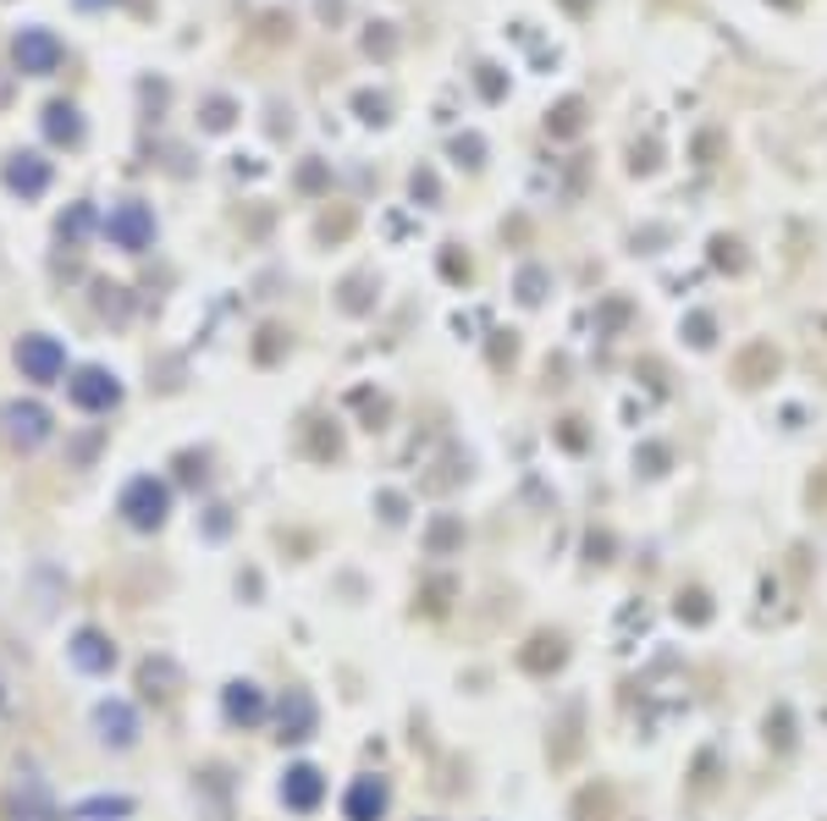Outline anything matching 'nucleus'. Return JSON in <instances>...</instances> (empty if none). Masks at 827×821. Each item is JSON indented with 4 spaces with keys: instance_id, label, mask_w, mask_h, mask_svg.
Here are the masks:
<instances>
[{
    "instance_id": "1",
    "label": "nucleus",
    "mask_w": 827,
    "mask_h": 821,
    "mask_svg": "<svg viewBox=\"0 0 827 821\" xmlns=\"http://www.w3.org/2000/svg\"><path fill=\"white\" fill-rule=\"evenodd\" d=\"M11 61H17V72H28V78H50V72H61V61H67V44L50 33V28H17V39H11Z\"/></svg>"
},
{
    "instance_id": "2",
    "label": "nucleus",
    "mask_w": 827,
    "mask_h": 821,
    "mask_svg": "<svg viewBox=\"0 0 827 821\" xmlns=\"http://www.w3.org/2000/svg\"><path fill=\"white\" fill-rule=\"evenodd\" d=\"M117 507H122V518H128L133 529H161L165 507H171V491H165L155 475H139V480H128V486H122Z\"/></svg>"
},
{
    "instance_id": "3",
    "label": "nucleus",
    "mask_w": 827,
    "mask_h": 821,
    "mask_svg": "<svg viewBox=\"0 0 827 821\" xmlns=\"http://www.w3.org/2000/svg\"><path fill=\"white\" fill-rule=\"evenodd\" d=\"M17 369L22 381H39V386H56L67 375V347L56 336H17Z\"/></svg>"
},
{
    "instance_id": "4",
    "label": "nucleus",
    "mask_w": 827,
    "mask_h": 821,
    "mask_svg": "<svg viewBox=\"0 0 827 821\" xmlns=\"http://www.w3.org/2000/svg\"><path fill=\"white\" fill-rule=\"evenodd\" d=\"M105 237H111L117 249H128V254H144V249L155 243V215H150L144 204H117V210L105 215Z\"/></svg>"
},
{
    "instance_id": "5",
    "label": "nucleus",
    "mask_w": 827,
    "mask_h": 821,
    "mask_svg": "<svg viewBox=\"0 0 827 821\" xmlns=\"http://www.w3.org/2000/svg\"><path fill=\"white\" fill-rule=\"evenodd\" d=\"M0 436H6L11 447L33 453V447L50 436V414H44L39 403H6V408H0Z\"/></svg>"
},
{
    "instance_id": "6",
    "label": "nucleus",
    "mask_w": 827,
    "mask_h": 821,
    "mask_svg": "<svg viewBox=\"0 0 827 821\" xmlns=\"http://www.w3.org/2000/svg\"><path fill=\"white\" fill-rule=\"evenodd\" d=\"M72 403H78L83 414H105V408H117V403H122V381H117L111 369L89 364V369H78V375H72Z\"/></svg>"
},
{
    "instance_id": "7",
    "label": "nucleus",
    "mask_w": 827,
    "mask_h": 821,
    "mask_svg": "<svg viewBox=\"0 0 827 821\" xmlns=\"http://www.w3.org/2000/svg\"><path fill=\"white\" fill-rule=\"evenodd\" d=\"M6 187L11 193H22V199H39L44 187H50V161L44 155H33V150H17V155H6Z\"/></svg>"
},
{
    "instance_id": "8",
    "label": "nucleus",
    "mask_w": 827,
    "mask_h": 821,
    "mask_svg": "<svg viewBox=\"0 0 827 821\" xmlns=\"http://www.w3.org/2000/svg\"><path fill=\"white\" fill-rule=\"evenodd\" d=\"M94 728H100V739H105V744L128 750V744L139 739V711H133L128 700H100V711H94Z\"/></svg>"
},
{
    "instance_id": "9",
    "label": "nucleus",
    "mask_w": 827,
    "mask_h": 821,
    "mask_svg": "<svg viewBox=\"0 0 827 821\" xmlns=\"http://www.w3.org/2000/svg\"><path fill=\"white\" fill-rule=\"evenodd\" d=\"M67 657H72L78 672H111V667H117V646H111L100 629H78L72 646H67Z\"/></svg>"
},
{
    "instance_id": "10",
    "label": "nucleus",
    "mask_w": 827,
    "mask_h": 821,
    "mask_svg": "<svg viewBox=\"0 0 827 821\" xmlns=\"http://www.w3.org/2000/svg\"><path fill=\"white\" fill-rule=\"evenodd\" d=\"M282 800H288L293 811H315V805L326 800V778H321L315 767H293V772L282 778Z\"/></svg>"
},
{
    "instance_id": "11",
    "label": "nucleus",
    "mask_w": 827,
    "mask_h": 821,
    "mask_svg": "<svg viewBox=\"0 0 827 821\" xmlns=\"http://www.w3.org/2000/svg\"><path fill=\"white\" fill-rule=\"evenodd\" d=\"M221 706H226V717H232V722H243V728H254V722L265 717V695H260V683H249V678L226 683Z\"/></svg>"
},
{
    "instance_id": "12",
    "label": "nucleus",
    "mask_w": 827,
    "mask_h": 821,
    "mask_svg": "<svg viewBox=\"0 0 827 821\" xmlns=\"http://www.w3.org/2000/svg\"><path fill=\"white\" fill-rule=\"evenodd\" d=\"M342 811H347V821H381V811H386V783H381V778H359V783L347 789Z\"/></svg>"
},
{
    "instance_id": "13",
    "label": "nucleus",
    "mask_w": 827,
    "mask_h": 821,
    "mask_svg": "<svg viewBox=\"0 0 827 821\" xmlns=\"http://www.w3.org/2000/svg\"><path fill=\"white\" fill-rule=\"evenodd\" d=\"M44 139L50 144H78L83 139V116H78L72 100H50L44 105Z\"/></svg>"
},
{
    "instance_id": "14",
    "label": "nucleus",
    "mask_w": 827,
    "mask_h": 821,
    "mask_svg": "<svg viewBox=\"0 0 827 821\" xmlns=\"http://www.w3.org/2000/svg\"><path fill=\"white\" fill-rule=\"evenodd\" d=\"M315 733V700L304 689H288L282 700V739H310Z\"/></svg>"
},
{
    "instance_id": "15",
    "label": "nucleus",
    "mask_w": 827,
    "mask_h": 821,
    "mask_svg": "<svg viewBox=\"0 0 827 821\" xmlns=\"http://www.w3.org/2000/svg\"><path fill=\"white\" fill-rule=\"evenodd\" d=\"M67 817L72 821H122V817H133V800H128V794H94V800H78Z\"/></svg>"
},
{
    "instance_id": "16",
    "label": "nucleus",
    "mask_w": 827,
    "mask_h": 821,
    "mask_svg": "<svg viewBox=\"0 0 827 821\" xmlns=\"http://www.w3.org/2000/svg\"><path fill=\"white\" fill-rule=\"evenodd\" d=\"M17 821H56L50 794H44L39 778H22V783H17Z\"/></svg>"
},
{
    "instance_id": "17",
    "label": "nucleus",
    "mask_w": 827,
    "mask_h": 821,
    "mask_svg": "<svg viewBox=\"0 0 827 821\" xmlns=\"http://www.w3.org/2000/svg\"><path fill=\"white\" fill-rule=\"evenodd\" d=\"M530 646H535V651H524V667H530V672H546V667L563 661V640H546V635H541V640H530Z\"/></svg>"
},
{
    "instance_id": "18",
    "label": "nucleus",
    "mask_w": 827,
    "mask_h": 821,
    "mask_svg": "<svg viewBox=\"0 0 827 821\" xmlns=\"http://www.w3.org/2000/svg\"><path fill=\"white\" fill-rule=\"evenodd\" d=\"M89 226H94V210H89V204H72V210L61 215V237H72V243H78Z\"/></svg>"
},
{
    "instance_id": "19",
    "label": "nucleus",
    "mask_w": 827,
    "mask_h": 821,
    "mask_svg": "<svg viewBox=\"0 0 827 821\" xmlns=\"http://www.w3.org/2000/svg\"><path fill=\"white\" fill-rule=\"evenodd\" d=\"M678 618H689V624H706V618H712V607H706V596H700V590H689V596L678 601Z\"/></svg>"
},
{
    "instance_id": "20",
    "label": "nucleus",
    "mask_w": 827,
    "mask_h": 821,
    "mask_svg": "<svg viewBox=\"0 0 827 821\" xmlns=\"http://www.w3.org/2000/svg\"><path fill=\"white\" fill-rule=\"evenodd\" d=\"M78 6H83V11H100V6H111V0H78Z\"/></svg>"
},
{
    "instance_id": "21",
    "label": "nucleus",
    "mask_w": 827,
    "mask_h": 821,
    "mask_svg": "<svg viewBox=\"0 0 827 821\" xmlns=\"http://www.w3.org/2000/svg\"><path fill=\"white\" fill-rule=\"evenodd\" d=\"M0 706H6V695H0Z\"/></svg>"
}]
</instances>
